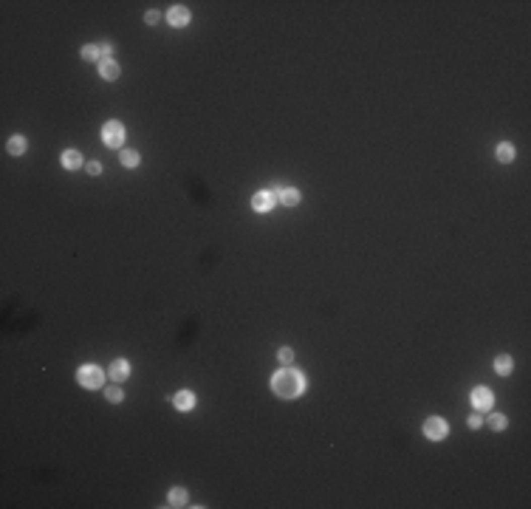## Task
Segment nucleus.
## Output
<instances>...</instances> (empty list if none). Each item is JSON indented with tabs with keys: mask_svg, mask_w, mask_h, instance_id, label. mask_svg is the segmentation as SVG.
I'll list each match as a JSON object with an SVG mask.
<instances>
[{
	"mask_svg": "<svg viewBox=\"0 0 531 509\" xmlns=\"http://www.w3.org/2000/svg\"><path fill=\"white\" fill-rule=\"evenodd\" d=\"M272 385H274V390H277V396H283V399H294V396L302 393V376L297 371H291V368L277 373Z\"/></svg>",
	"mask_w": 531,
	"mask_h": 509,
	"instance_id": "f257e3e1",
	"label": "nucleus"
},
{
	"mask_svg": "<svg viewBox=\"0 0 531 509\" xmlns=\"http://www.w3.org/2000/svg\"><path fill=\"white\" fill-rule=\"evenodd\" d=\"M77 382L82 387H88V390H96V387H102V382H105V373L96 365H82L77 371Z\"/></svg>",
	"mask_w": 531,
	"mask_h": 509,
	"instance_id": "f03ea898",
	"label": "nucleus"
},
{
	"mask_svg": "<svg viewBox=\"0 0 531 509\" xmlns=\"http://www.w3.org/2000/svg\"><path fill=\"white\" fill-rule=\"evenodd\" d=\"M424 436L432 438V441H441V438L449 436V424L444 419H427L424 422Z\"/></svg>",
	"mask_w": 531,
	"mask_h": 509,
	"instance_id": "7ed1b4c3",
	"label": "nucleus"
},
{
	"mask_svg": "<svg viewBox=\"0 0 531 509\" xmlns=\"http://www.w3.org/2000/svg\"><path fill=\"white\" fill-rule=\"evenodd\" d=\"M102 139H105L108 147H119V144L124 142V128L119 122H108L102 128Z\"/></svg>",
	"mask_w": 531,
	"mask_h": 509,
	"instance_id": "20e7f679",
	"label": "nucleus"
},
{
	"mask_svg": "<svg viewBox=\"0 0 531 509\" xmlns=\"http://www.w3.org/2000/svg\"><path fill=\"white\" fill-rule=\"evenodd\" d=\"M167 20H170V26H175V29L187 26V23H189V12H187V6H172L170 12H167Z\"/></svg>",
	"mask_w": 531,
	"mask_h": 509,
	"instance_id": "39448f33",
	"label": "nucleus"
},
{
	"mask_svg": "<svg viewBox=\"0 0 531 509\" xmlns=\"http://www.w3.org/2000/svg\"><path fill=\"white\" fill-rule=\"evenodd\" d=\"M251 207L257 209V212H269V209L274 207V195L269 193V190H263V193H254V198H251Z\"/></svg>",
	"mask_w": 531,
	"mask_h": 509,
	"instance_id": "423d86ee",
	"label": "nucleus"
},
{
	"mask_svg": "<svg viewBox=\"0 0 531 509\" xmlns=\"http://www.w3.org/2000/svg\"><path fill=\"white\" fill-rule=\"evenodd\" d=\"M110 376H113L116 382H124L130 376V365H127V359H113L110 362Z\"/></svg>",
	"mask_w": 531,
	"mask_h": 509,
	"instance_id": "0eeeda50",
	"label": "nucleus"
},
{
	"mask_svg": "<svg viewBox=\"0 0 531 509\" xmlns=\"http://www.w3.org/2000/svg\"><path fill=\"white\" fill-rule=\"evenodd\" d=\"M99 77L108 79V82H110V79H116V77H119V65H116L113 60H102V63H99Z\"/></svg>",
	"mask_w": 531,
	"mask_h": 509,
	"instance_id": "6e6552de",
	"label": "nucleus"
},
{
	"mask_svg": "<svg viewBox=\"0 0 531 509\" xmlns=\"http://www.w3.org/2000/svg\"><path fill=\"white\" fill-rule=\"evenodd\" d=\"M172 405L178 410H192V405H195V396L189 393V390H181V393H175V399H172Z\"/></svg>",
	"mask_w": 531,
	"mask_h": 509,
	"instance_id": "1a4fd4ad",
	"label": "nucleus"
},
{
	"mask_svg": "<svg viewBox=\"0 0 531 509\" xmlns=\"http://www.w3.org/2000/svg\"><path fill=\"white\" fill-rule=\"evenodd\" d=\"M62 167L65 170H77V167H82V156H79L77 150H65L62 153Z\"/></svg>",
	"mask_w": 531,
	"mask_h": 509,
	"instance_id": "9d476101",
	"label": "nucleus"
},
{
	"mask_svg": "<svg viewBox=\"0 0 531 509\" xmlns=\"http://www.w3.org/2000/svg\"><path fill=\"white\" fill-rule=\"evenodd\" d=\"M495 371L500 373V376H509V373L514 371V362H511V357H506V354H503V357H497V359H495Z\"/></svg>",
	"mask_w": 531,
	"mask_h": 509,
	"instance_id": "9b49d317",
	"label": "nucleus"
},
{
	"mask_svg": "<svg viewBox=\"0 0 531 509\" xmlns=\"http://www.w3.org/2000/svg\"><path fill=\"white\" fill-rule=\"evenodd\" d=\"M472 402H475V408H489V405H492V390L478 387V390H475V396H472Z\"/></svg>",
	"mask_w": 531,
	"mask_h": 509,
	"instance_id": "f8f14e48",
	"label": "nucleus"
},
{
	"mask_svg": "<svg viewBox=\"0 0 531 509\" xmlns=\"http://www.w3.org/2000/svg\"><path fill=\"white\" fill-rule=\"evenodd\" d=\"M280 201L286 204V207H294V204H300V193H297L294 187H283L280 190Z\"/></svg>",
	"mask_w": 531,
	"mask_h": 509,
	"instance_id": "ddd939ff",
	"label": "nucleus"
},
{
	"mask_svg": "<svg viewBox=\"0 0 531 509\" xmlns=\"http://www.w3.org/2000/svg\"><path fill=\"white\" fill-rule=\"evenodd\" d=\"M6 150L12 153V156H20V153H26V139L23 136H12L6 144Z\"/></svg>",
	"mask_w": 531,
	"mask_h": 509,
	"instance_id": "4468645a",
	"label": "nucleus"
},
{
	"mask_svg": "<svg viewBox=\"0 0 531 509\" xmlns=\"http://www.w3.org/2000/svg\"><path fill=\"white\" fill-rule=\"evenodd\" d=\"M167 501H170V506H184V503H187V492H184V489H172Z\"/></svg>",
	"mask_w": 531,
	"mask_h": 509,
	"instance_id": "2eb2a0df",
	"label": "nucleus"
},
{
	"mask_svg": "<svg viewBox=\"0 0 531 509\" xmlns=\"http://www.w3.org/2000/svg\"><path fill=\"white\" fill-rule=\"evenodd\" d=\"M119 158H122L124 167H136L139 164V153L136 150H122V153H119Z\"/></svg>",
	"mask_w": 531,
	"mask_h": 509,
	"instance_id": "dca6fc26",
	"label": "nucleus"
},
{
	"mask_svg": "<svg viewBox=\"0 0 531 509\" xmlns=\"http://www.w3.org/2000/svg\"><path fill=\"white\" fill-rule=\"evenodd\" d=\"M497 158H500V161H511V158H514V147H511V144H500V147H497Z\"/></svg>",
	"mask_w": 531,
	"mask_h": 509,
	"instance_id": "f3484780",
	"label": "nucleus"
},
{
	"mask_svg": "<svg viewBox=\"0 0 531 509\" xmlns=\"http://www.w3.org/2000/svg\"><path fill=\"white\" fill-rule=\"evenodd\" d=\"M99 57H102L99 45H85V48H82V60H99Z\"/></svg>",
	"mask_w": 531,
	"mask_h": 509,
	"instance_id": "a211bd4d",
	"label": "nucleus"
},
{
	"mask_svg": "<svg viewBox=\"0 0 531 509\" xmlns=\"http://www.w3.org/2000/svg\"><path fill=\"white\" fill-rule=\"evenodd\" d=\"M489 424H492L495 430H503V427H506V416H500V413H492V419H489Z\"/></svg>",
	"mask_w": 531,
	"mask_h": 509,
	"instance_id": "6ab92c4d",
	"label": "nucleus"
},
{
	"mask_svg": "<svg viewBox=\"0 0 531 509\" xmlns=\"http://www.w3.org/2000/svg\"><path fill=\"white\" fill-rule=\"evenodd\" d=\"M105 396H108V402H113V405H119V402H122V390H119V387H110V390H105Z\"/></svg>",
	"mask_w": 531,
	"mask_h": 509,
	"instance_id": "aec40b11",
	"label": "nucleus"
},
{
	"mask_svg": "<svg viewBox=\"0 0 531 509\" xmlns=\"http://www.w3.org/2000/svg\"><path fill=\"white\" fill-rule=\"evenodd\" d=\"M277 359H280V362H291V359H294V351H291V348H280V351H277Z\"/></svg>",
	"mask_w": 531,
	"mask_h": 509,
	"instance_id": "412c9836",
	"label": "nucleus"
},
{
	"mask_svg": "<svg viewBox=\"0 0 531 509\" xmlns=\"http://www.w3.org/2000/svg\"><path fill=\"white\" fill-rule=\"evenodd\" d=\"M88 173H91V176H99V173H102V164H99V161H91V164H88Z\"/></svg>",
	"mask_w": 531,
	"mask_h": 509,
	"instance_id": "4be33fe9",
	"label": "nucleus"
},
{
	"mask_svg": "<svg viewBox=\"0 0 531 509\" xmlns=\"http://www.w3.org/2000/svg\"><path fill=\"white\" fill-rule=\"evenodd\" d=\"M481 424H483V419H481V416H469V427H472V430H478Z\"/></svg>",
	"mask_w": 531,
	"mask_h": 509,
	"instance_id": "5701e85b",
	"label": "nucleus"
},
{
	"mask_svg": "<svg viewBox=\"0 0 531 509\" xmlns=\"http://www.w3.org/2000/svg\"><path fill=\"white\" fill-rule=\"evenodd\" d=\"M144 20L150 23V26H156V23H158V12H147V15H144Z\"/></svg>",
	"mask_w": 531,
	"mask_h": 509,
	"instance_id": "b1692460",
	"label": "nucleus"
}]
</instances>
